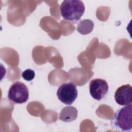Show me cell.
I'll use <instances>...</instances> for the list:
<instances>
[{"label": "cell", "instance_id": "obj_3", "mask_svg": "<svg viewBox=\"0 0 132 132\" xmlns=\"http://www.w3.org/2000/svg\"><path fill=\"white\" fill-rule=\"evenodd\" d=\"M8 99L14 104H23L29 98L27 86L21 81H15L10 86L8 92Z\"/></svg>", "mask_w": 132, "mask_h": 132}, {"label": "cell", "instance_id": "obj_9", "mask_svg": "<svg viewBox=\"0 0 132 132\" xmlns=\"http://www.w3.org/2000/svg\"><path fill=\"white\" fill-rule=\"evenodd\" d=\"M22 76L23 79L26 81H31L35 78V73L34 70L28 69L22 72Z\"/></svg>", "mask_w": 132, "mask_h": 132}, {"label": "cell", "instance_id": "obj_4", "mask_svg": "<svg viewBox=\"0 0 132 132\" xmlns=\"http://www.w3.org/2000/svg\"><path fill=\"white\" fill-rule=\"evenodd\" d=\"M56 94L58 99L62 103L71 105L77 97V87L72 82L64 83L59 86Z\"/></svg>", "mask_w": 132, "mask_h": 132}, {"label": "cell", "instance_id": "obj_7", "mask_svg": "<svg viewBox=\"0 0 132 132\" xmlns=\"http://www.w3.org/2000/svg\"><path fill=\"white\" fill-rule=\"evenodd\" d=\"M78 115L77 109L73 106L64 107L59 113V119L64 122H70L75 120Z\"/></svg>", "mask_w": 132, "mask_h": 132}, {"label": "cell", "instance_id": "obj_8", "mask_svg": "<svg viewBox=\"0 0 132 132\" xmlns=\"http://www.w3.org/2000/svg\"><path fill=\"white\" fill-rule=\"evenodd\" d=\"M94 27L93 21L89 19L80 21L77 24V30L82 35H87L90 33Z\"/></svg>", "mask_w": 132, "mask_h": 132}, {"label": "cell", "instance_id": "obj_1", "mask_svg": "<svg viewBox=\"0 0 132 132\" xmlns=\"http://www.w3.org/2000/svg\"><path fill=\"white\" fill-rule=\"evenodd\" d=\"M85 7L80 0H64L60 6L61 15L65 20L76 22L84 14Z\"/></svg>", "mask_w": 132, "mask_h": 132}, {"label": "cell", "instance_id": "obj_5", "mask_svg": "<svg viewBox=\"0 0 132 132\" xmlns=\"http://www.w3.org/2000/svg\"><path fill=\"white\" fill-rule=\"evenodd\" d=\"M109 89L107 81L101 78H95L89 83V92L91 96L95 100H102L107 93Z\"/></svg>", "mask_w": 132, "mask_h": 132}, {"label": "cell", "instance_id": "obj_2", "mask_svg": "<svg viewBox=\"0 0 132 132\" xmlns=\"http://www.w3.org/2000/svg\"><path fill=\"white\" fill-rule=\"evenodd\" d=\"M114 126L122 131H130L132 129V105L124 106L114 113Z\"/></svg>", "mask_w": 132, "mask_h": 132}, {"label": "cell", "instance_id": "obj_6", "mask_svg": "<svg viewBox=\"0 0 132 132\" xmlns=\"http://www.w3.org/2000/svg\"><path fill=\"white\" fill-rule=\"evenodd\" d=\"M114 100L121 106H126L132 102V88L131 85L126 84L119 87L116 91Z\"/></svg>", "mask_w": 132, "mask_h": 132}]
</instances>
